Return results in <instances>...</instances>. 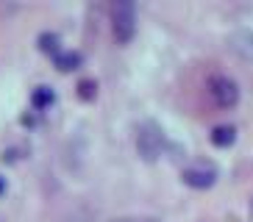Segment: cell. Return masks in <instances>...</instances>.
<instances>
[{
	"mask_svg": "<svg viewBox=\"0 0 253 222\" xmlns=\"http://www.w3.org/2000/svg\"><path fill=\"white\" fill-rule=\"evenodd\" d=\"M112 31L120 44H128L136 34V6L131 0H117L112 6Z\"/></svg>",
	"mask_w": 253,
	"mask_h": 222,
	"instance_id": "6da1fadb",
	"label": "cell"
},
{
	"mask_svg": "<svg viewBox=\"0 0 253 222\" xmlns=\"http://www.w3.org/2000/svg\"><path fill=\"white\" fill-rule=\"evenodd\" d=\"M209 95L220 109H234L239 103V86L237 81H231L228 75H214L209 81Z\"/></svg>",
	"mask_w": 253,
	"mask_h": 222,
	"instance_id": "7a4b0ae2",
	"label": "cell"
},
{
	"mask_svg": "<svg viewBox=\"0 0 253 222\" xmlns=\"http://www.w3.org/2000/svg\"><path fill=\"white\" fill-rule=\"evenodd\" d=\"M136 148H139V155L145 161H156L164 150V136L153 122H145L139 128V136H136Z\"/></svg>",
	"mask_w": 253,
	"mask_h": 222,
	"instance_id": "3957f363",
	"label": "cell"
},
{
	"mask_svg": "<svg viewBox=\"0 0 253 222\" xmlns=\"http://www.w3.org/2000/svg\"><path fill=\"white\" fill-rule=\"evenodd\" d=\"M181 181L186 186H192V189H209V186H214L217 181V170L211 164H189L184 172H181Z\"/></svg>",
	"mask_w": 253,
	"mask_h": 222,
	"instance_id": "277c9868",
	"label": "cell"
},
{
	"mask_svg": "<svg viewBox=\"0 0 253 222\" xmlns=\"http://www.w3.org/2000/svg\"><path fill=\"white\" fill-rule=\"evenodd\" d=\"M228 44L231 50H237L242 59L253 61V28H237L228 37Z\"/></svg>",
	"mask_w": 253,
	"mask_h": 222,
	"instance_id": "5b68a950",
	"label": "cell"
},
{
	"mask_svg": "<svg viewBox=\"0 0 253 222\" xmlns=\"http://www.w3.org/2000/svg\"><path fill=\"white\" fill-rule=\"evenodd\" d=\"M234 139H237V131L231 125H217L211 131V142H214L217 148H228V145H234Z\"/></svg>",
	"mask_w": 253,
	"mask_h": 222,
	"instance_id": "8992f818",
	"label": "cell"
},
{
	"mask_svg": "<svg viewBox=\"0 0 253 222\" xmlns=\"http://www.w3.org/2000/svg\"><path fill=\"white\" fill-rule=\"evenodd\" d=\"M56 64L61 70H75V67L81 64V56L78 53H56Z\"/></svg>",
	"mask_w": 253,
	"mask_h": 222,
	"instance_id": "52a82bcc",
	"label": "cell"
},
{
	"mask_svg": "<svg viewBox=\"0 0 253 222\" xmlns=\"http://www.w3.org/2000/svg\"><path fill=\"white\" fill-rule=\"evenodd\" d=\"M50 100H53V92L47 86H39L37 92H34V106L37 109H45V106H50Z\"/></svg>",
	"mask_w": 253,
	"mask_h": 222,
	"instance_id": "ba28073f",
	"label": "cell"
},
{
	"mask_svg": "<svg viewBox=\"0 0 253 222\" xmlns=\"http://www.w3.org/2000/svg\"><path fill=\"white\" fill-rule=\"evenodd\" d=\"M39 42H42V47H45V50H50L53 56L59 53V37H53V34H45V37L39 39Z\"/></svg>",
	"mask_w": 253,
	"mask_h": 222,
	"instance_id": "9c48e42d",
	"label": "cell"
},
{
	"mask_svg": "<svg viewBox=\"0 0 253 222\" xmlns=\"http://www.w3.org/2000/svg\"><path fill=\"white\" fill-rule=\"evenodd\" d=\"M92 95H95V83H92V81H84V83H81V97H86V100H89Z\"/></svg>",
	"mask_w": 253,
	"mask_h": 222,
	"instance_id": "30bf717a",
	"label": "cell"
},
{
	"mask_svg": "<svg viewBox=\"0 0 253 222\" xmlns=\"http://www.w3.org/2000/svg\"><path fill=\"white\" fill-rule=\"evenodd\" d=\"M112 222H156V220H112Z\"/></svg>",
	"mask_w": 253,
	"mask_h": 222,
	"instance_id": "8fae6325",
	"label": "cell"
},
{
	"mask_svg": "<svg viewBox=\"0 0 253 222\" xmlns=\"http://www.w3.org/2000/svg\"><path fill=\"white\" fill-rule=\"evenodd\" d=\"M0 192H3V181H0Z\"/></svg>",
	"mask_w": 253,
	"mask_h": 222,
	"instance_id": "7c38bea8",
	"label": "cell"
}]
</instances>
